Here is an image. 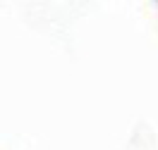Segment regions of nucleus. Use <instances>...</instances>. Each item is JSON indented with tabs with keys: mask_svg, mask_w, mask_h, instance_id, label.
<instances>
[]
</instances>
